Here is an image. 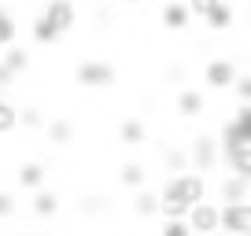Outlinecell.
<instances>
[{"label": "cell", "mask_w": 251, "mask_h": 236, "mask_svg": "<svg viewBox=\"0 0 251 236\" xmlns=\"http://www.w3.org/2000/svg\"><path fill=\"white\" fill-rule=\"evenodd\" d=\"M45 133H48V141H52L55 148H67V144H74V122L71 118H48Z\"/></svg>", "instance_id": "5bb4252c"}, {"label": "cell", "mask_w": 251, "mask_h": 236, "mask_svg": "<svg viewBox=\"0 0 251 236\" xmlns=\"http://www.w3.org/2000/svg\"><path fill=\"white\" fill-rule=\"evenodd\" d=\"M19 129V107L8 100H0V137H8Z\"/></svg>", "instance_id": "7402d4cb"}, {"label": "cell", "mask_w": 251, "mask_h": 236, "mask_svg": "<svg viewBox=\"0 0 251 236\" xmlns=\"http://www.w3.org/2000/svg\"><path fill=\"white\" fill-rule=\"evenodd\" d=\"M222 151H218V141L207 133H200L196 141H192V151H188V166H196V173H211L214 166H218Z\"/></svg>", "instance_id": "277c9868"}, {"label": "cell", "mask_w": 251, "mask_h": 236, "mask_svg": "<svg viewBox=\"0 0 251 236\" xmlns=\"http://www.w3.org/2000/svg\"><path fill=\"white\" fill-rule=\"evenodd\" d=\"M41 15H45L59 33H71L74 23H78V8H74V0H48Z\"/></svg>", "instance_id": "52a82bcc"}, {"label": "cell", "mask_w": 251, "mask_h": 236, "mask_svg": "<svg viewBox=\"0 0 251 236\" xmlns=\"http://www.w3.org/2000/svg\"><path fill=\"white\" fill-rule=\"evenodd\" d=\"M185 4H188V11H192V15L207 19V15H211V11L218 8V4H222V0H185Z\"/></svg>", "instance_id": "f1b7e54d"}, {"label": "cell", "mask_w": 251, "mask_h": 236, "mask_svg": "<svg viewBox=\"0 0 251 236\" xmlns=\"http://www.w3.org/2000/svg\"><path fill=\"white\" fill-rule=\"evenodd\" d=\"M11 214H15V199L8 192H0V218H11Z\"/></svg>", "instance_id": "4dcf8cb0"}, {"label": "cell", "mask_w": 251, "mask_h": 236, "mask_svg": "<svg viewBox=\"0 0 251 236\" xmlns=\"http://www.w3.org/2000/svg\"><path fill=\"white\" fill-rule=\"evenodd\" d=\"M185 225L192 229V233H200V236L218 233V203H207V199L192 203V207H188V214H185Z\"/></svg>", "instance_id": "5b68a950"}, {"label": "cell", "mask_w": 251, "mask_h": 236, "mask_svg": "<svg viewBox=\"0 0 251 236\" xmlns=\"http://www.w3.org/2000/svg\"><path fill=\"white\" fill-rule=\"evenodd\" d=\"M30 211L37 214V218H55L59 214V192H52V189H33V199H30Z\"/></svg>", "instance_id": "9c48e42d"}, {"label": "cell", "mask_w": 251, "mask_h": 236, "mask_svg": "<svg viewBox=\"0 0 251 236\" xmlns=\"http://www.w3.org/2000/svg\"><path fill=\"white\" fill-rule=\"evenodd\" d=\"M23 236H41V233H23Z\"/></svg>", "instance_id": "d590c367"}, {"label": "cell", "mask_w": 251, "mask_h": 236, "mask_svg": "<svg viewBox=\"0 0 251 236\" xmlns=\"http://www.w3.org/2000/svg\"><path fill=\"white\" fill-rule=\"evenodd\" d=\"M229 89L236 93V100H240V103H251V74H236V81Z\"/></svg>", "instance_id": "4316f807"}, {"label": "cell", "mask_w": 251, "mask_h": 236, "mask_svg": "<svg viewBox=\"0 0 251 236\" xmlns=\"http://www.w3.org/2000/svg\"><path fill=\"white\" fill-rule=\"evenodd\" d=\"M4 11H8V8H4V0H0V15H4Z\"/></svg>", "instance_id": "e575fe53"}, {"label": "cell", "mask_w": 251, "mask_h": 236, "mask_svg": "<svg viewBox=\"0 0 251 236\" xmlns=\"http://www.w3.org/2000/svg\"><path fill=\"white\" fill-rule=\"evenodd\" d=\"M45 122H48V118H45L41 107H33V103H30V107H19V126H23V129H45Z\"/></svg>", "instance_id": "603a6c76"}, {"label": "cell", "mask_w": 251, "mask_h": 236, "mask_svg": "<svg viewBox=\"0 0 251 236\" xmlns=\"http://www.w3.org/2000/svg\"><path fill=\"white\" fill-rule=\"evenodd\" d=\"M78 211L85 214V218H100V214H107L111 211V199L107 196H100V192H93V196H85L78 203Z\"/></svg>", "instance_id": "44dd1931"}, {"label": "cell", "mask_w": 251, "mask_h": 236, "mask_svg": "<svg viewBox=\"0 0 251 236\" xmlns=\"http://www.w3.org/2000/svg\"><path fill=\"white\" fill-rule=\"evenodd\" d=\"M203 23H207V30H214V33H226L229 26L236 23V11L229 8L226 0H222V4H218V8H214L211 15H207V19H203Z\"/></svg>", "instance_id": "e0dca14e"}, {"label": "cell", "mask_w": 251, "mask_h": 236, "mask_svg": "<svg viewBox=\"0 0 251 236\" xmlns=\"http://www.w3.org/2000/svg\"><path fill=\"white\" fill-rule=\"evenodd\" d=\"M244 236H251V229H248V233H244Z\"/></svg>", "instance_id": "8d00e7d4"}, {"label": "cell", "mask_w": 251, "mask_h": 236, "mask_svg": "<svg viewBox=\"0 0 251 236\" xmlns=\"http://www.w3.org/2000/svg\"><path fill=\"white\" fill-rule=\"evenodd\" d=\"M118 4H141V0H118Z\"/></svg>", "instance_id": "836d02e7"}, {"label": "cell", "mask_w": 251, "mask_h": 236, "mask_svg": "<svg viewBox=\"0 0 251 236\" xmlns=\"http://www.w3.org/2000/svg\"><path fill=\"white\" fill-rule=\"evenodd\" d=\"M218 229L222 233H248L251 229V203L240 199V203H222L218 207Z\"/></svg>", "instance_id": "3957f363"}, {"label": "cell", "mask_w": 251, "mask_h": 236, "mask_svg": "<svg viewBox=\"0 0 251 236\" xmlns=\"http://www.w3.org/2000/svg\"><path fill=\"white\" fill-rule=\"evenodd\" d=\"M159 15H163V26H166V30H174V33L188 30V23H192V11H188L185 0H166Z\"/></svg>", "instance_id": "ba28073f"}, {"label": "cell", "mask_w": 251, "mask_h": 236, "mask_svg": "<svg viewBox=\"0 0 251 236\" xmlns=\"http://www.w3.org/2000/svg\"><path fill=\"white\" fill-rule=\"evenodd\" d=\"M118 181L126 185V189H144L148 185V166L137 163V159H129V163H122V170H118Z\"/></svg>", "instance_id": "9a60e30c"}, {"label": "cell", "mask_w": 251, "mask_h": 236, "mask_svg": "<svg viewBox=\"0 0 251 236\" xmlns=\"http://www.w3.org/2000/svg\"><path fill=\"white\" fill-rule=\"evenodd\" d=\"M226 163H229L233 173H240V177L251 181V144H244V148H236L233 155H226Z\"/></svg>", "instance_id": "ffe728a7"}, {"label": "cell", "mask_w": 251, "mask_h": 236, "mask_svg": "<svg viewBox=\"0 0 251 236\" xmlns=\"http://www.w3.org/2000/svg\"><path fill=\"white\" fill-rule=\"evenodd\" d=\"M15 37H19V23H15L11 11H4V15H0V48L15 45Z\"/></svg>", "instance_id": "cb8c5ba5"}, {"label": "cell", "mask_w": 251, "mask_h": 236, "mask_svg": "<svg viewBox=\"0 0 251 236\" xmlns=\"http://www.w3.org/2000/svg\"><path fill=\"white\" fill-rule=\"evenodd\" d=\"M188 78V71H185V67H181V63H170V67H166V81H174V85H181V81H185Z\"/></svg>", "instance_id": "f546056e"}, {"label": "cell", "mask_w": 251, "mask_h": 236, "mask_svg": "<svg viewBox=\"0 0 251 236\" xmlns=\"http://www.w3.org/2000/svg\"><path fill=\"white\" fill-rule=\"evenodd\" d=\"M118 141H122V148H141V144H148L144 118H126L122 126H118Z\"/></svg>", "instance_id": "30bf717a"}, {"label": "cell", "mask_w": 251, "mask_h": 236, "mask_svg": "<svg viewBox=\"0 0 251 236\" xmlns=\"http://www.w3.org/2000/svg\"><path fill=\"white\" fill-rule=\"evenodd\" d=\"M0 100H4V96H0Z\"/></svg>", "instance_id": "f35d334b"}, {"label": "cell", "mask_w": 251, "mask_h": 236, "mask_svg": "<svg viewBox=\"0 0 251 236\" xmlns=\"http://www.w3.org/2000/svg\"><path fill=\"white\" fill-rule=\"evenodd\" d=\"M159 236H196V233L185 225V218H166V225H163Z\"/></svg>", "instance_id": "83f0119b"}, {"label": "cell", "mask_w": 251, "mask_h": 236, "mask_svg": "<svg viewBox=\"0 0 251 236\" xmlns=\"http://www.w3.org/2000/svg\"><path fill=\"white\" fill-rule=\"evenodd\" d=\"M163 163H166V170L185 173V170H188V151H185V148H170V151L163 155Z\"/></svg>", "instance_id": "d4e9b609"}, {"label": "cell", "mask_w": 251, "mask_h": 236, "mask_svg": "<svg viewBox=\"0 0 251 236\" xmlns=\"http://www.w3.org/2000/svg\"><path fill=\"white\" fill-rule=\"evenodd\" d=\"M166 189H174L185 203H200V199H207V181H203V173L196 170H185V173H174V177H166Z\"/></svg>", "instance_id": "7a4b0ae2"}, {"label": "cell", "mask_w": 251, "mask_h": 236, "mask_svg": "<svg viewBox=\"0 0 251 236\" xmlns=\"http://www.w3.org/2000/svg\"><path fill=\"white\" fill-rule=\"evenodd\" d=\"M248 23H251V15H248Z\"/></svg>", "instance_id": "74e56055"}, {"label": "cell", "mask_w": 251, "mask_h": 236, "mask_svg": "<svg viewBox=\"0 0 251 236\" xmlns=\"http://www.w3.org/2000/svg\"><path fill=\"white\" fill-rule=\"evenodd\" d=\"M11 81H15V74H11L8 67L0 63V93H4V89H11Z\"/></svg>", "instance_id": "1f68e13d"}, {"label": "cell", "mask_w": 251, "mask_h": 236, "mask_svg": "<svg viewBox=\"0 0 251 236\" xmlns=\"http://www.w3.org/2000/svg\"><path fill=\"white\" fill-rule=\"evenodd\" d=\"M203 107H207V96L200 93V89H181V93H177V115L181 118L203 115Z\"/></svg>", "instance_id": "7c38bea8"}, {"label": "cell", "mask_w": 251, "mask_h": 236, "mask_svg": "<svg viewBox=\"0 0 251 236\" xmlns=\"http://www.w3.org/2000/svg\"><path fill=\"white\" fill-rule=\"evenodd\" d=\"M0 63L8 67L11 74H23L26 67H30V52H26V48H19V45H8V48H4V59H0Z\"/></svg>", "instance_id": "d6986e66"}, {"label": "cell", "mask_w": 251, "mask_h": 236, "mask_svg": "<svg viewBox=\"0 0 251 236\" xmlns=\"http://www.w3.org/2000/svg\"><path fill=\"white\" fill-rule=\"evenodd\" d=\"M233 126L240 129V137L251 144V103H240L236 107V118H233Z\"/></svg>", "instance_id": "484cf974"}, {"label": "cell", "mask_w": 251, "mask_h": 236, "mask_svg": "<svg viewBox=\"0 0 251 236\" xmlns=\"http://www.w3.org/2000/svg\"><path fill=\"white\" fill-rule=\"evenodd\" d=\"M218 192H222V203H240V199H251L248 177H240V173H226L222 185H218Z\"/></svg>", "instance_id": "8fae6325"}, {"label": "cell", "mask_w": 251, "mask_h": 236, "mask_svg": "<svg viewBox=\"0 0 251 236\" xmlns=\"http://www.w3.org/2000/svg\"><path fill=\"white\" fill-rule=\"evenodd\" d=\"M236 63L229 59V55H214V59H207V67H203V81L214 89V93H222V89H229L236 81Z\"/></svg>", "instance_id": "8992f818"}, {"label": "cell", "mask_w": 251, "mask_h": 236, "mask_svg": "<svg viewBox=\"0 0 251 236\" xmlns=\"http://www.w3.org/2000/svg\"><path fill=\"white\" fill-rule=\"evenodd\" d=\"M45 177H48V166H45V163H23V166H19V173H15L19 189H26V192L41 189V185H45Z\"/></svg>", "instance_id": "4fadbf2b"}, {"label": "cell", "mask_w": 251, "mask_h": 236, "mask_svg": "<svg viewBox=\"0 0 251 236\" xmlns=\"http://www.w3.org/2000/svg\"><path fill=\"white\" fill-rule=\"evenodd\" d=\"M211 236H240V233H222V229H218V233H211Z\"/></svg>", "instance_id": "d6a6232c"}, {"label": "cell", "mask_w": 251, "mask_h": 236, "mask_svg": "<svg viewBox=\"0 0 251 236\" xmlns=\"http://www.w3.org/2000/svg\"><path fill=\"white\" fill-rule=\"evenodd\" d=\"M133 214H137V218H155V214H159V192L137 189V196H133Z\"/></svg>", "instance_id": "2e32d148"}, {"label": "cell", "mask_w": 251, "mask_h": 236, "mask_svg": "<svg viewBox=\"0 0 251 236\" xmlns=\"http://www.w3.org/2000/svg\"><path fill=\"white\" fill-rule=\"evenodd\" d=\"M74 81L81 89H111L118 81V71L103 59H85V63L74 67Z\"/></svg>", "instance_id": "6da1fadb"}, {"label": "cell", "mask_w": 251, "mask_h": 236, "mask_svg": "<svg viewBox=\"0 0 251 236\" xmlns=\"http://www.w3.org/2000/svg\"><path fill=\"white\" fill-rule=\"evenodd\" d=\"M30 37H33V41H37V45H55V41H59V37H63V33H59V30H55V26H52V23H48V19H45V15H37V19H33V23H30Z\"/></svg>", "instance_id": "ac0fdd59"}]
</instances>
